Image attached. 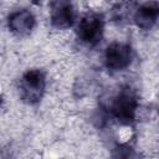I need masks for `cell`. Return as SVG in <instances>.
I'll list each match as a JSON object with an SVG mask.
<instances>
[{
	"instance_id": "cell-1",
	"label": "cell",
	"mask_w": 159,
	"mask_h": 159,
	"mask_svg": "<svg viewBox=\"0 0 159 159\" xmlns=\"http://www.w3.org/2000/svg\"><path fill=\"white\" fill-rule=\"evenodd\" d=\"M101 32H102V20L97 15H89L84 17L78 26L80 37L89 45H94L96 42L99 41Z\"/></svg>"
},
{
	"instance_id": "cell-2",
	"label": "cell",
	"mask_w": 159,
	"mask_h": 159,
	"mask_svg": "<svg viewBox=\"0 0 159 159\" xmlns=\"http://www.w3.org/2000/svg\"><path fill=\"white\" fill-rule=\"evenodd\" d=\"M24 82H25V91H31L29 97L30 99L32 98H39L40 96V89L43 88V76L41 72L39 71H31L27 72L24 77Z\"/></svg>"
},
{
	"instance_id": "cell-3",
	"label": "cell",
	"mask_w": 159,
	"mask_h": 159,
	"mask_svg": "<svg viewBox=\"0 0 159 159\" xmlns=\"http://www.w3.org/2000/svg\"><path fill=\"white\" fill-rule=\"evenodd\" d=\"M117 116L122 119H132L133 118V112H134V99L129 94H122L120 99L117 103L116 107Z\"/></svg>"
}]
</instances>
